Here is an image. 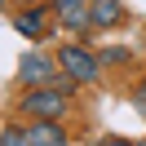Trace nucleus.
<instances>
[{"label": "nucleus", "mask_w": 146, "mask_h": 146, "mask_svg": "<svg viewBox=\"0 0 146 146\" xmlns=\"http://www.w3.org/2000/svg\"><path fill=\"white\" fill-rule=\"evenodd\" d=\"M0 5H5V0H0Z\"/></svg>", "instance_id": "nucleus-9"}, {"label": "nucleus", "mask_w": 146, "mask_h": 146, "mask_svg": "<svg viewBox=\"0 0 146 146\" xmlns=\"http://www.w3.org/2000/svg\"><path fill=\"white\" fill-rule=\"evenodd\" d=\"M89 22L93 31H111L124 22V0H89Z\"/></svg>", "instance_id": "nucleus-5"}, {"label": "nucleus", "mask_w": 146, "mask_h": 146, "mask_svg": "<svg viewBox=\"0 0 146 146\" xmlns=\"http://www.w3.org/2000/svg\"><path fill=\"white\" fill-rule=\"evenodd\" d=\"M58 58H49V53H27L22 58V66H18V84L22 89H36V84H53L58 80Z\"/></svg>", "instance_id": "nucleus-3"}, {"label": "nucleus", "mask_w": 146, "mask_h": 146, "mask_svg": "<svg viewBox=\"0 0 146 146\" xmlns=\"http://www.w3.org/2000/svg\"><path fill=\"white\" fill-rule=\"evenodd\" d=\"M58 66H62L66 80L93 84V80H98V71H102V58L93 53V49H84V44H66L62 53H58Z\"/></svg>", "instance_id": "nucleus-2"}, {"label": "nucleus", "mask_w": 146, "mask_h": 146, "mask_svg": "<svg viewBox=\"0 0 146 146\" xmlns=\"http://www.w3.org/2000/svg\"><path fill=\"white\" fill-rule=\"evenodd\" d=\"M137 111H142V115H146V84H142V89H137Z\"/></svg>", "instance_id": "nucleus-8"}, {"label": "nucleus", "mask_w": 146, "mask_h": 146, "mask_svg": "<svg viewBox=\"0 0 146 146\" xmlns=\"http://www.w3.org/2000/svg\"><path fill=\"white\" fill-rule=\"evenodd\" d=\"M53 13H58V22H62V31H93L89 0H53Z\"/></svg>", "instance_id": "nucleus-4"}, {"label": "nucleus", "mask_w": 146, "mask_h": 146, "mask_svg": "<svg viewBox=\"0 0 146 146\" xmlns=\"http://www.w3.org/2000/svg\"><path fill=\"white\" fill-rule=\"evenodd\" d=\"M71 84H75V80H66V75H62V80H53V84H36V89H27V93L18 98L22 115H27V119H62Z\"/></svg>", "instance_id": "nucleus-1"}, {"label": "nucleus", "mask_w": 146, "mask_h": 146, "mask_svg": "<svg viewBox=\"0 0 146 146\" xmlns=\"http://www.w3.org/2000/svg\"><path fill=\"white\" fill-rule=\"evenodd\" d=\"M18 31H22V36H27V40H44V9H40V5H31V9H22L18 13Z\"/></svg>", "instance_id": "nucleus-7"}, {"label": "nucleus", "mask_w": 146, "mask_h": 146, "mask_svg": "<svg viewBox=\"0 0 146 146\" xmlns=\"http://www.w3.org/2000/svg\"><path fill=\"white\" fill-rule=\"evenodd\" d=\"M66 142V128L58 119H31L27 124V146H62Z\"/></svg>", "instance_id": "nucleus-6"}]
</instances>
